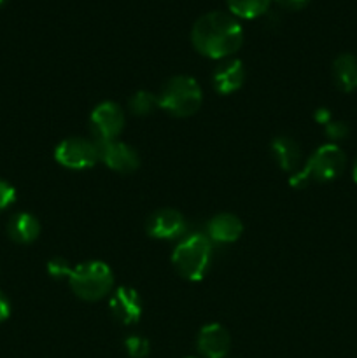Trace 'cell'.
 <instances>
[{
  "instance_id": "obj_1",
  "label": "cell",
  "mask_w": 357,
  "mask_h": 358,
  "mask_svg": "<svg viewBox=\"0 0 357 358\" xmlns=\"http://www.w3.org/2000/svg\"><path fill=\"white\" fill-rule=\"evenodd\" d=\"M192 48L210 59H224L244 44V28L230 13L212 10L196 20L191 30Z\"/></svg>"
},
{
  "instance_id": "obj_2",
  "label": "cell",
  "mask_w": 357,
  "mask_h": 358,
  "mask_svg": "<svg viewBox=\"0 0 357 358\" xmlns=\"http://www.w3.org/2000/svg\"><path fill=\"white\" fill-rule=\"evenodd\" d=\"M346 156L336 143H324L308 157L304 168H300L289 178V185L294 189H303L312 180L331 182L336 180L345 171Z\"/></svg>"
},
{
  "instance_id": "obj_3",
  "label": "cell",
  "mask_w": 357,
  "mask_h": 358,
  "mask_svg": "<svg viewBox=\"0 0 357 358\" xmlns=\"http://www.w3.org/2000/svg\"><path fill=\"white\" fill-rule=\"evenodd\" d=\"M212 262V241L205 234H189L181 238L172 254V264L182 278L200 282L209 273Z\"/></svg>"
},
{
  "instance_id": "obj_4",
  "label": "cell",
  "mask_w": 357,
  "mask_h": 358,
  "mask_svg": "<svg viewBox=\"0 0 357 358\" xmlns=\"http://www.w3.org/2000/svg\"><path fill=\"white\" fill-rule=\"evenodd\" d=\"M203 91L198 80L189 76H175L158 94L160 108L174 117H189L202 107Z\"/></svg>"
},
{
  "instance_id": "obj_5",
  "label": "cell",
  "mask_w": 357,
  "mask_h": 358,
  "mask_svg": "<svg viewBox=\"0 0 357 358\" xmlns=\"http://www.w3.org/2000/svg\"><path fill=\"white\" fill-rule=\"evenodd\" d=\"M72 292L83 301H100L112 292L114 275L112 269L102 261H88L72 268L69 276Z\"/></svg>"
},
{
  "instance_id": "obj_6",
  "label": "cell",
  "mask_w": 357,
  "mask_h": 358,
  "mask_svg": "<svg viewBox=\"0 0 357 358\" xmlns=\"http://www.w3.org/2000/svg\"><path fill=\"white\" fill-rule=\"evenodd\" d=\"M55 161L66 170H90L98 161L97 143L88 138H65L55 147Z\"/></svg>"
},
{
  "instance_id": "obj_7",
  "label": "cell",
  "mask_w": 357,
  "mask_h": 358,
  "mask_svg": "<svg viewBox=\"0 0 357 358\" xmlns=\"http://www.w3.org/2000/svg\"><path fill=\"white\" fill-rule=\"evenodd\" d=\"M125 128V112L114 101H102L90 115V129L94 142L115 140Z\"/></svg>"
},
{
  "instance_id": "obj_8",
  "label": "cell",
  "mask_w": 357,
  "mask_h": 358,
  "mask_svg": "<svg viewBox=\"0 0 357 358\" xmlns=\"http://www.w3.org/2000/svg\"><path fill=\"white\" fill-rule=\"evenodd\" d=\"M98 149V161L105 164L108 170L118 173H133L139 170L140 157L139 152L132 145L125 142L108 140V142H94Z\"/></svg>"
},
{
  "instance_id": "obj_9",
  "label": "cell",
  "mask_w": 357,
  "mask_h": 358,
  "mask_svg": "<svg viewBox=\"0 0 357 358\" xmlns=\"http://www.w3.org/2000/svg\"><path fill=\"white\" fill-rule=\"evenodd\" d=\"M188 224L184 215L174 208H160L149 215L146 231L154 240H177L184 238Z\"/></svg>"
},
{
  "instance_id": "obj_10",
  "label": "cell",
  "mask_w": 357,
  "mask_h": 358,
  "mask_svg": "<svg viewBox=\"0 0 357 358\" xmlns=\"http://www.w3.org/2000/svg\"><path fill=\"white\" fill-rule=\"evenodd\" d=\"M108 310L119 324L133 325L142 317V299L132 287H119L108 299Z\"/></svg>"
},
{
  "instance_id": "obj_11",
  "label": "cell",
  "mask_w": 357,
  "mask_h": 358,
  "mask_svg": "<svg viewBox=\"0 0 357 358\" xmlns=\"http://www.w3.org/2000/svg\"><path fill=\"white\" fill-rule=\"evenodd\" d=\"M196 346L205 358H226L231 348V336L220 324H209L198 332Z\"/></svg>"
},
{
  "instance_id": "obj_12",
  "label": "cell",
  "mask_w": 357,
  "mask_h": 358,
  "mask_svg": "<svg viewBox=\"0 0 357 358\" xmlns=\"http://www.w3.org/2000/svg\"><path fill=\"white\" fill-rule=\"evenodd\" d=\"M245 66L240 59H226L212 73V86L219 94H231L244 86Z\"/></svg>"
},
{
  "instance_id": "obj_13",
  "label": "cell",
  "mask_w": 357,
  "mask_h": 358,
  "mask_svg": "<svg viewBox=\"0 0 357 358\" xmlns=\"http://www.w3.org/2000/svg\"><path fill=\"white\" fill-rule=\"evenodd\" d=\"M244 233V224L233 213H217L206 224V234L216 243H234Z\"/></svg>"
},
{
  "instance_id": "obj_14",
  "label": "cell",
  "mask_w": 357,
  "mask_h": 358,
  "mask_svg": "<svg viewBox=\"0 0 357 358\" xmlns=\"http://www.w3.org/2000/svg\"><path fill=\"white\" fill-rule=\"evenodd\" d=\"M7 234L14 243L30 245L41 234V222L28 212H18L7 222Z\"/></svg>"
},
{
  "instance_id": "obj_15",
  "label": "cell",
  "mask_w": 357,
  "mask_h": 358,
  "mask_svg": "<svg viewBox=\"0 0 357 358\" xmlns=\"http://www.w3.org/2000/svg\"><path fill=\"white\" fill-rule=\"evenodd\" d=\"M272 156L275 163L279 164L280 170L287 173H296L301 166V149L293 138L289 136H275L272 140Z\"/></svg>"
},
{
  "instance_id": "obj_16",
  "label": "cell",
  "mask_w": 357,
  "mask_h": 358,
  "mask_svg": "<svg viewBox=\"0 0 357 358\" xmlns=\"http://www.w3.org/2000/svg\"><path fill=\"white\" fill-rule=\"evenodd\" d=\"M332 80L343 93H352L357 90V56L350 52L336 56L332 62Z\"/></svg>"
},
{
  "instance_id": "obj_17",
  "label": "cell",
  "mask_w": 357,
  "mask_h": 358,
  "mask_svg": "<svg viewBox=\"0 0 357 358\" xmlns=\"http://www.w3.org/2000/svg\"><path fill=\"white\" fill-rule=\"evenodd\" d=\"M226 3L237 20H255L268 10L272 0H226Z\"/></svg>"
},
{
  "instance_id": "obj_18",
  "label": "cell",
  "mask_w": 357,
  "mask_h": 358,
  "mask_svg": "<svg viewBox=\"0 0 357 358\" xmlns=\"http://www.w3.org/2000/svg\"><path fill=\"white\" fill-rule=\"evenodd\" d=\"M128 108L133 115H149L150 112H154V108H160L158 103V94L149 93V91H136L130 96L128 100Z\"/></svg>"
},
{
  "instance_id": "obj_19",
  "label": "cell",
  "mask_w": 357,
  "mask_h": 358,
  "mask_svg": "<svg viewBox=\"0 0 357 358\" xmlns=\"http://www.w3.org/2000/svg\"><path fill=\"white\" fill-rule=\"evenodd\" d=\"M125 348L128 352V355L132 358H146L150 352V345L146 338L142 336H128L125 339Z\"/></svg>"
},
{
  "instance_id": "obj_20",
  "label": "cell",
  "mask_w": 357,
  "mask_h": 358,
  "mask_svg": "<svg viewBox=\"0 0 357 358\" xmlns=\"http://www.w3.org/2000/svg\"><path fill=\"white\" fill-rule=\"evenodd\" d=\"M70 271H72V268H70V262L66 261V259L55 257V259H51V261L48 262V273L52 276V278H56V280L66 278V280H69Z\"/></svg>"
},
{
  "instance_id": "obj_21",
  "label": "cell",
  "mask_w": 357,
  "mask_h": 358,
  "mask_svg": "<svg viewBox=\"0 0 357 358\" xmlns=\"http://www.w3.org/2000/svg\"><path fill=\"white\" fill-rule=\"evenodd\" d=\"M324 133H326V136L331 140V143H336V142H340V140H345L346 136H349L350 129H349V126H346V122L331 121L324 126Z\"/></svg>"
},
{
  "instance_id": "obj_22",
  "label": "cell",
  "mask_w": 357,
  "mask_h": 358,
  "mask_svg": "<svg viewBox=\"0 0 357 358\" xmlns=\"http://www.w3.org/2000/svg\"><path fill=\"white\" fill-rule=\"evenodd\" d=\"M16 201V189L9 184V182L0 178V212L9 208Z\"/></svg>"
},
{
  "instance_id": "obj_23",
  "label": "cell",
  "mask_w": 357,
  "mask_h": 358,
  "mask_svg": "<svg viewBox=\"0 0 357 358\" xmlns=\"http://www.w3.org/2000/svg\"><path fill=\"white\" fill-rule=\"evenodd\" d=\"M275 2L279 3L282 9L300 10V9H303V7H307V3L310 2V0H275Z\"/></svg>"
},
{
  "instance_id": "obj_24",
  "label": "cell",
  "mask_w": 357,
  "mask_h": 358,
  "mask_svg": "<svg viewBox=\"0 0 357 358\" xmlns=\"http://www.w3.org/2000/svg\"><path fill=\"white\" fill-rule=\"evenodd\" d=\"M314 119H315V122H318V124L326 126L328 122L332 121V115H331V112H329V108L321 107L314 112Z\"/></svg>"
},
{
  "instance_id": "obj_25",
  "label": "cell",
  "mask_w": 357,
  "mask_h": 358,
  "mask_svg": "<svg viewBox=\"0 0 357 358\" xmlns=\"http://www.w3.org/2000/svg\"><path fill=\"white\" fill-rule=\"evenodd\" d=\"M10 317V303L7 301V297L0 292V324L6 322Z\"/></svg>"
},
{
  "instance_id": "obj_26",
  "label": "cell",
  "mask_w": 357,
  "mask_h": 358,
  "mask_svg": "<svg viewBox=\"0 0 357 358\" xmlns=\"http://www.w3.org/2000/svg\"><path fill=\"white\" fill-rule=\"evenodd\" d=\"M352 177H354V182L357 184V159H356V163H354V168H352Z\"/></svg>"
},
{
  "instance_id": "obj_27",
  "label": "cell",
  "mask_w": 357,
  "mask_h": 358,
  "mask_svg": "<svg viewBox=\"0 0 357 358\" xmlns=\"http://www.w3.org/2000/svg\"><path fill=\"white\" fill-rule=\"evenodd\" d=\"M6 2H7V0H0V6H4Z\"/></svg>"
},
{
  "instance_id": "obj_28",
  "label": "cell",
  "mask_w": 357,
  "mask_h": 358,
  "mask_svg": "<svg viewBox=\"0 0 357 358\" xmlns=\"http://www.w3.org/2000/svg\"><path fill=\"white\" fill-rule=\"evenodd\" d=\"M188 358H196V357H188Z\"/></svg>"
}]
</instances>
